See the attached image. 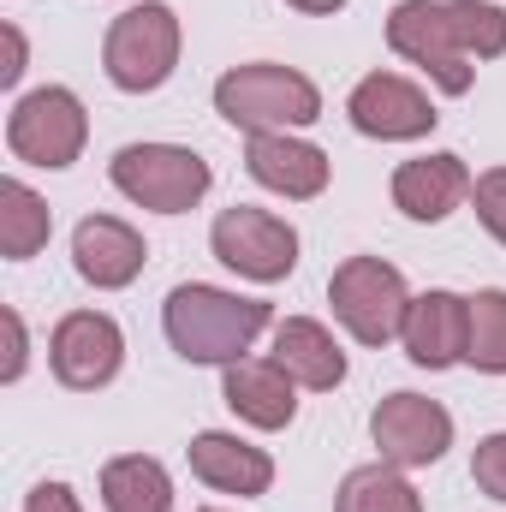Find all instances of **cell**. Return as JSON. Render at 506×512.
I'll use <instances>...</instances> for the list:
<instances>
[{"label":"cell","mask_w":506,"mask_h":512,"mask_svg":"<svg viewBox=\"0 0 506 512\" xmlns=\"http://www.w3.org/2000/svg\"><path fill=\"white\" fill-rule=\"evenodd\" d=\"M84 137H90L84 102H78L72 90H60V84L30 90V96L12 108V120H6L12 155L30 161V167H72L78 149H84Z\"/></svg>","instance_id":"obj_7"},{"label":"cell","mask_w":506,"mask_h":512,"mask_svg":"<svg viewBox=\"0 0 506 512\" xmlns=\"http://www.w3.org/2000/svg\"><path fill=\"white\" fill-rule=\"evenodd\" d=\"M465 358L489 376H506V292H477L471 298V346Z\"/></svg>","instance_id":"obj_22"},{"label":"cell","mask_w":506,"mask_h":512,"mask_svg":"<svg viewBox=\"0 0 506 512\" xmlns=\"http://www.w3.org/2000/svg\"><path fill=\"white\" fill-rule=\"evenodd\" d=\"M48 358H54V376L78 393L90 387H108L120 376V358H126V340H120V322L102 316V310H72L54 340H48Z\"/></svg>","instance_id":"obj_10"},{"label":"cell","mask_w":506,"mask_h":512,"mask_svg":"<svg viewBox=\"0 0 506 512\" xmlns=\"http://www.w3.org/2000/svg\"><path fill=\"white\" fill-rule=\"evenodd\" d=\"M227 405L256 423V429H286L292 423V411H298V399H292V376L268 358V364H256V358H239V364H227Z\"/></svg>","instance_id":"obj_18"},{"label":"cell","mask_w":506,"mask_h":512,"mask_svg":"<svg viewBox=\"0 0 506 512\" xmlns=\"http://www.w3.org/2000/svg\"><path fill=\"white\" fill-rule=\"evenodd\" d=\"M387 42L423 66L447 96L471 90V60L506 54V12L483 0H399L387 12Z\"/></svg>","instance_id":"obj_1"},{"label":"cell","mask_w":506,"mask_h":512,"mask_svg":"<svg viewBox=\"0 0 506 512\" xmlns=\"http://www.w3.org/2000/svg\"><path fill=\"white\" fill-rule=\"evenodd\" d=\"M161 322H167V340H173L179 358H191V364H239L251 352V340L268 328V304L191 280V286L167 292Z\"/></svg>","instance_id":"obj_2"},{"label":"cell","mask_w":506,"mask_h":512,"mask_svg":"<svg viewBox=\"0 0 506 512\" xmlns=\"http://www.w3.org/2000/svg\"><path fill=\"white\" fill-rule=\"evenodd\" d=\"M102 501L108 512H173V483L155 459L126 453L102 471Z\"/></svg>","instance_id":"obj_19"},{"label":"cell","mask_w":506,"mask_h":512,"mask_svg":"<svg viewBox=\"0 0 506 512\" xmlns=\"http://www.w3.org/2000/svg\"><path fill=\"white\" fill-rule=\"evenodd\" d=\"M245 167L256 185H268L280 197H322L328 191V155L316 143L286 137V131H256L245 149Z\"/></svg>","instance_id":"obj_13"},{"label":"cell","mask_w":506,"mask_h":512,"mask_svg":"<svg viewBox=\"0 0 506 512\" xmlns=\"http://www.w3.org/2000/svg\"><path fill=\"white\" fill-rule=\"evenodd\" d=\"M471 191V173L459 155H423V161H405L393 173V203L411 215V221H447Z\"/></svg>","instance_id":"obj_15"},{"label":"cell","mask_w":506,"mask_h":512,"mask_svg":"<svg viewBox=\"0 0 506 512\" xmlns=\"http://www.w3.org/2000/svg\"><path fill=\"white\" fill-rule=\"evenodd\" d=\"M48 227H54L48 203H42L24 179H6V185H0V256H12V262L36 256L48 245Z\"/></svg>","instance_id":"obj_20"},{"label":"cell","mask_w":506,"mask_h":512,"mask_svg":"<svg viewBox=\"0 0 506 512\" xmlns=\"http://www.w3.org/2000/svg\"><path fill=\"white\" fill-rule=\"evenodd\" d=\"M274 364H280L298 387H316V393H328V387L346 382V352H340L334 334H328L322 322H310V316H286V322L274 328Z\"/></svg>","instance_id":"obj_16"},{"label":"cell","mask_w":506,"mask_h":512,"mask_svg":"<svg viewBox=\"0 0 506 512\" xmlns=\"http://www.w3.org/2000/svg\"><path fill=\"white\" fill-rule=\"evenodd\" d=\"M0 322H6V364H0V376L18 382L24 376V322H18V310H6Z\"/></svg>","instance_id":"obj_26"},{"label":"cell","mask_w":506,"mask_h":512,"mask_svg":"<svg viewBox=\"0 0 506 512\" xmlns=\"http://www.w3.org/2000/svg\"><path fill=\"white\" fill-rule=\"evenodd\" d=\"M191 471L221 495H268V483H274V459L262 447H245L239 435H221V429L191 441Z\"/></svg>","instance_id":"obj_17"},{"label":"cell","mask_w":506,"mask_h":512,"mask_svg":"<svg viewBox=\"0 0 506 512\" xmlns=\"http://www.w3.org/2000/svg\"><path fill=\"white\" fill-rule=\"evenodd\" d=\"M209 245L215 256L227 262V268H239L245 280H286L292 268H298V233L280 221V215H268V209H221L215 215V227H209Z\"/></svg>","instance_id":"obj_8"},{"label":"cell","mask_w":506,"mask_h":512,"mask_svg":"<svg viewBox=\"0 0 506 512\" xmlns=\"http://www.w3.org/2000/svg\"><path fill=\"white\" fill-rule=\"evenodd\" d=\"M399 340H405L411 364H423V370L459 364L465 346H471V298H459V292H423V298H411Z\"/></svg>","instance_id":"obj_12"},{"label":"cell","mask_w":506,"mask_h":512,"mask_svg":"<svg viewBox=\"0 0 506 512\" xmlns=\"http://www.w3.org/2000/svg\"><path fill=\"white\" fill-rule=\"evenodd\" d=\"M471 477H477V489H483V495L506 501V429H501V435H489V441H477Z\"/></svg>","instance_id":"obj_23"},{"label":"cell","mask_w":506,"mask_h":512,"mask_svg":"<svg viewBox=\"0 0 506 512\" xmlns=\"http://www.w3.org/2000/svg\"><path fill=\"white\" fill-rule=\"evenodd\" d=\"M24 512H84V507H78V495H72L66 483H36L30 501H24Z\"/></svg>","instance_id":"obj_25"},{"label":"cell","mask_w":506,"mask_h":512,"mask_svg":"<svg viewBox=\"0 0 506 512\" xmlns=\"http://www.w3.org/2000/svg\"><path fill=\"white\" fill-rule=\"evenodd\" d=\"M346 114H352V126L364 131V137H381V143H393V137H423V131H435V120H441V114L429 108V96H423L417 84L393 78V72H370V78L352 90Z\"/></svg>","instance_id":"obj_11"},{"label":"cell","mask_w":506,"mask_h":512,"mask_svg":"<svg viewBox=\"0 0 506 512\" xmlns=\"http://www.w3.org/2000/svg\"><path fill=\"white\" fill-rule=\"evenodd\" d=\"M0 42H6V66H0V84H18V78H24V36H18V24H6V30H0Z\"/></svg>","instance_id":"obj_27"},{"label":"cell","mask_w":506,"mask_h":512,"mask_svg":"<svg viewBox=\"0 0 506 512\" xmlns=\"http://www.w3.org/2000/svg\"><path fill=\"white\" fill-rule=\"evenodd\" d=\"M108 173L131 203H143L155 215H185L209 191V161L179 143H126Z\"/></svg>","instance_id":"obj_5"},{"label":"cell","mask_w":506,"mask_h":512,"mask_svg":"<svg viewBox=\"0 0 506 512\" xmlns=\"http://www.w3.org/2000/svg\"><path fill=\"white\" fill-rule=\"evenodd\" d=\"M215 108L221 120H233L239 131H286V126H310L322 114V96L304 72L292 66H233L221 84H215Z\"/></svg>","instance_id":"obj_3"},{"label":"cell","mask_w":506,"mask_h":512,"mask_svg":"<svg viewBox=\"0 0 506 512\" xmlns=\"http://www.w3.org/2000/svg\"><path fill=\"white\" fill-rule=\"evenodd\" d=\"M143 239L131 233L126 221H114V215H90L78 233H72V262H78V274L90 280V286H102V292H114V286H131L137 274H143Z\"/></svg>","instance_id":"obj_14"},{"label":"cell","mask_w":506,"mask_h":512,"mask_svg":"<svg viewBox=\"0 0 506 512\" xmlns=\"http://www.w3.org/2000/svg\"><path fill=\"white\" fill-rule=\"evenodd\" d=\"M328 298H334V316L364 346H387L405 328V310H411L405 274L393 262H381V256H346L334 268V280H328Z\"/></svg>","instance_id":"obj_6"},{"label":"cell","mask_w":506,"mask_h":512,"mask_svg":"<svg viewBox=\"0 0 506 512\" xmlns=\"http://www.w3.org/2000/svg\"><path fill=\"white\" fill-rule=\"evenodd\" d=\"M334 512H423L417 501V489L399 477V465H358V471H346V483H340V495H334Z\"/></svg>","instance_id":"obj_21"},{"label":"cell","mask_w":506,"mask_h":512,"mask_svg":"<svg viewBox=\"0 0 506 512\" xmlns=\"http://www.w3.org/2000/svg\"><path fill=\"white\" fill-rule=\"evenodd\" d=\"M102 66H108V78L120 90H131V96L161 90L173 78V66H179V18H173V6L143 0V6L120 12L114 30H108Z\"/></svg>","instance_id":"obj_4"},{"label":"cell","mask_w":506,"mask_h":512,"mask_svg":"<svg viewBox=\"0 0 506 512\" xmlns=\"http://www.w3.org/2000/svg\"><path fill=\"white\" fill-rule=\"evenodd\" d=\"M471 197H477V221H483L495 239H506V167L483 173V179L471 185Z\"/></svg>","instance_id":"obj_24"},{"label":"cell","mask_w":506,"mask_h":512,"mask_svg":"<svg viewBox=\"0 0 506 512\" xmlns=\"http://www.w3.org/2000/svg\"><path fill=\"white\" fill-rule=\"evenodd\" d=\"M292 6H298V12H340L346 0H292Z\"/></svg>","instance_id":"obj_28"},{"label":"cell","mask_w":506,"mask_h":512,"mask_svg":"<svg viewBox=\"0 0 506 512\" xmlns=\"http://www.w3.org/2000/svg\"><path fill=\"white\" fill-rule=\"evenodd\" d=\"M203 512H215V507H203Z\"/></svg>","instance_id":"obj_29"},{"label":"cell","mask_w":506,"mask_h":512,"mask_svg":"<svg viewBox=\"0 0 506 512\" xmlns=\"http://www.w3.org/2000/svg\"><path fill=\"white\" fill-rule=\"evenodd\" d=\"M370 435H376L387 465L417 471V465H435L453 447V417L423 393H387L376 405V417H370Z\"/></svg>","instance_id":"obj_9"}]
</instances>
